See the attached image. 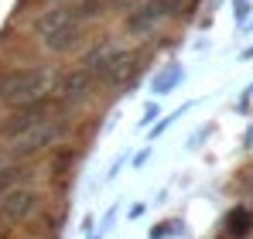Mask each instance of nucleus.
Returning a JSON list of instances; mask_svg holds the SVG:
<instances>
[{"mask_svg":"<svg viewBox=\"0 0 253 239\" xmlns=\"http://www.w3.org/2000/svg\"><path fill=\"white\" fill-rule=\"evenodd\" d=\"M51 89V72L44 69H14L7 76H0V103L3 106H28L48 96Z\"/></svg>","mask_w":253,"mask_h":239,"instance_id":"f257e3e1","label":"nucleus"},{"mask_svg":"<svg viewBox=\"0 0 253 239\" xmlns=\"http://www.w3.org/2000/svg\"><path fill=\"white\" fill-rule=\"evenodd\" d=\"M35 31L48 51H69L83 38V21L76 17V10H48L35 21Z\"/></svg>","mask_w":253,"mask_h":239,"instance_id":"f03ea898","label":"nucleus"},{"mask_svg":"<svg viewBox=\"0 0 253 239\" xmlns=\"http://www.w3.org/2000/svg\"><path fill=\"white\" fill-rule=\"evenodd\" d=\"M174 10H178V0H140V3L126 14L124 28H126V35L144 38V35H151L165 17H171Z\"/></svg>","mask_w":253,"mask_h":239,"instance_id":"7ed1b4c3","label":"nucleus"},{"mask_svg":"<svg viewBox=\"0 0 253 239\" xmlns=\"http://www.w3.org/2000/svg\"><path fill=\"white\" fill-rule=\"evenodd\" d=\"M38 201H42V195L31 188H10L0 199V226H17V222L31 219L38 212Z\"/></svg>","mask_w":253,"mask_h":239,"instance_id":"20e7f679","label":"nucleus"},{"mask_svg":"<svg viewBox=\"0 0 253 239\" xmlns=\"http://www.w3.org/2000/svg\"><path fill=\"white\" fill-rule=\"evenodd\" d=\"M44 120H48V106H44V99H38V103H28V106H17L10 117L0 123V133H3L7 140H14V137L35 130L38 123H44Z\"/></svg>","mask_w":253,"mask_h":239,"instance_id":"39448f33","label":"nucleus"},{"mask_svg":"<svg viewBox=\"0 0 253 239\" xmlns=\"http://www.w3.org/2000/svg\"><path fill=\"white\" fill-rule=\"evenodd\" d=\"M137 69H140V51H113V55H106L99 79L106 85H124L137 76Z\"/></svg>","mask_w":253,"mask_h":239,"instance_id":"423d86ee","label":"nucleus"},{"mask_svg":"<svg viewBox=\"0 0 253 239\" xmlns=\"http://www.w3.org/2000/svg\"><path fill=\"white\" fill-rule=\"evenodd\" d=\"M58 133H62V126H58V123H51V120H44V123H38L35 130H28V133L14 137V154H17V158L42 154L44 147H51V140H55Z\"/></svg>","mask_w":253,"mask_h":239,"instance_id":"0eeeda50","label":"nucleus"},{"mask_svg":"<svg viewBox=\"0 0 253 239\" xmlns=\"http://www.w3.org/2000/svg\"><path fill=\"white\" fill-rule=\"evenodd\" d=\"M96 76H99V69L96 65H85V69H79V72H72L69 79H65V85H62V92H65V99H83L85 92H89V85L96 82Z\"/></svg>","mask_w":253,"mask_h":239,"instance_id":"6e6552de","label":"nucleus"},{"mask_svg":"<svg viewBox=\"0 0 253 239\" xmlns=\"http://www.w3.org/2000/svg\"><path fill=\"white\" fill-rule=\"evenodd\" d=\"M103 7H110V3H106V0H85V3L72 7V10H76V17H79V21H89V17H99V14H103Z\"/></svg>","mask_w":253,"mask_h":239,"instance_id":"1a4fd4ad","label":"nucleus"},{"mask_svg":"<svg viewBox=\"0 0 253 239\" xmlns=\"http://www.w3.org/2000/svg\"><path fill=\"white\" fill-rule=\"evenodd\" d=\"M250 222H253V215L240 208V212H233V215H229V233H233V236H243V233L250 229Z\"/></svg>","mask_w":253,"mask_h":239,"instance_id":"9d476101","label":"nucleus"},{"mask_svg":"<svg viewBox=\"0 0 253 239\" xmlns=\"http://www.w3.org/2000/svg\"><path fill=\"white\" fill-rule=\"evenodd\" d=\"M178 79H181V72H178V69H171V72H165V76H158V79H154V96H165L168 89H174Z\"/></svg>","mask_w":253,"mask_h":239,"instance_id":"9b49d317","label":"nucleus"},{"mask_svg":"<svg viewBox=\"0 0 253 239\" xmlns=\"http://www.w3.org/2000/svg\"><path fill=\"white\" fill-rule=\"evenodd\" d=\"M17 178H21V167H7V164L0 167V199L17 185Z\"/></svg>","mask_w":253,"mask_h":239,"instance_id":"f8f14e48","label":"nucleus"},{"mask_svg":"<svg viewBox=\"0 0 253 239\" xmlns=\"http://www.w3.org/2000/svg\"><path fill=\"white\" fill-rule=\"evenodd\" d=\"M106 3H110V10H126V14H130L140 0H106Z\"/></svg>","mask_w":253,"mask_h":239,"instance_id":"ddd939ff","label":"nucleus"},{"mask_svg":"<svg viewBox=\"0 0 253 239\" xmlns=\"http://www.w3.org/2000/svg\"><path fill=\"white\" fill-rule=\"evenodd\" d=\"M0 167H3V154H0Z\"/></svg>","mask_w":253,"mask_h":239,"instance_id":"4468645a","label":"nucleus"},{"mask_svg":"<svg viewBox=\"0 0 253 239\" xmlns=\"http://www.w3.org/2000/svg\"><path fill=\"white\" fill-rule=\"evenodd\" d=\"M0 233H3V229H0Z\"/></svg>","mask_w":253,"mask_h":239,"instance_id":"2eb2a0df","label":"nucleus"}]
</instances>
